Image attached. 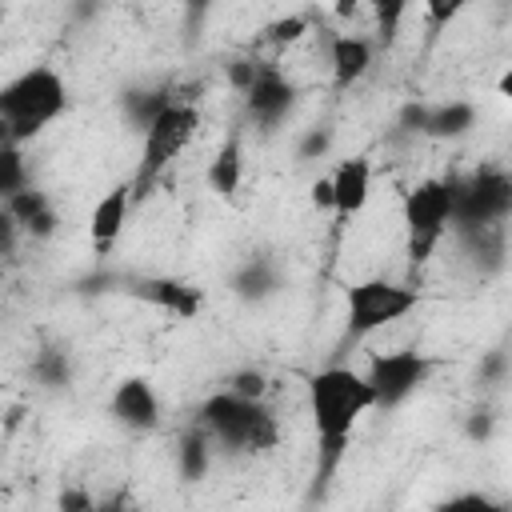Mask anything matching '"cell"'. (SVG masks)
Listing matches in <instances>:
<instances>
[{
  "label": "cell",
  "mask_w": 512,
  "mask_h": 512,
  "mask_svg": "<svg viewBox=\"0 0 512 512\" xmlns=\"http://www.w3.org/2000/svg\"><path fill=\"white\" fill-rule=\"evenodd\" d=\"M512 212V180L504 168H480L468 180H452V232H476L504 224Z\"/></svg>",
  "instance_id": "52a82bcc"
},
{
  "label": "cell",
  "mask_w": 512,
  "mask_h": 512,
  "mask_svg": "<svg viewBox=\"0 0 512 512\" xmlns=\"http://www.w3.org/2000/svg\"><path fill=\"white\" fill-rule=\"evenodd\" d=\"M108 408H112V416H116L128 432H152V428L160 424V396H156V388H152L148 380H140V376L120 380L116 392H112V400H108Z\"/></svg>",
  "instance_id": "4fadbf2b"
},
{
  "label": "cell",
  "mask_w": 512,
  "mask_h": 512,
  "mask_svg": "<svg viewBox=\"0 0 512 512\" xmlns=\"http://www.w3.org/2000/svg\"><path fill=\"white\" fill-rule=\"evenodd\" d=\"M140 296L156 308L176 312V316H196L200 312V292L180 284V280H148V284H140Z\"/></svg>",
  "instance_id": "2e32d148"
},
{
  "label": "cell",
  "mask_w": 512,
  "mask_h": 512,
  "mask_svg": "<svg viewBox=\"0 0 512 512\" xmlns=\"http://www.w3.org/2000/svg\"><path fill=\"white\" fill-rule=\"evenodd\" d=\"M204 180L216 196H236L240 192V180H244V140H240V132L224 136V144L216 148V156L204 168Z\"/></svg>",
  "instance_id": "9a60e30c"
},
{
  "label": "cell",
  "mask_w": 512,
  "mask_h": 512,
  "mask_svg": "<svg viewBox=\"0 0 512 512\" xmlns=\"http://www.w3.org/2000/svg\"><path fill=\"white\" fill-rule=\"evenodd\" d=\"M408 8H412V0H368L372 24H376V40L384 48H392L400 40V28L408 20Z\"/></svg>",
  "instance_id": "ac0fdd59"
},
{
  "label": "cell",
  "mask_w": 512,
  "mask_h": 512,
  "mask_svg": "<svg viewBox=\"0 0 512 512\" xmlns=\"http://www.w3.org/2000/svg\"><path fill=\"white\" fill-rule=\"evenodd\" d=\"M208 4H212V0H188V8H192V16H196V20L208 12Z\"/></svg>",
  "instance_id": "83f0119b"
},
{
  "label": "cell",
  "mask_w": 512,
  "mask_h": 512,
  "mask_svg": "<svg viewBox=\"0 0 512 512\" xmlns=\"http://www.w3.org/2000/svg\"><path fill=\"white\" fill-rule=\"evenodd\" d=\"M24 232H20V224L12 220V212L0 204V256H8L12 248H16V240H20Z\"/></svg>",
  "instance_id": "d4e9b609"
},
{
  "label": "cell",
  "mask_w": 512,
  "mask_h": 512,
  "mask_svg": "<svg viewBox=\"0 0 512 512\" xmlns=\"http://www.w3.org/2000/svg\"><path fill=\"white\" fill-rule=\"evenodd\" d=\"M296 108V84L276 68V64H260L256 76L244 88V112L252 124H260L264 132L280 128Z\"/></svg>",
  "instance_id": "9c48e42d"
},
{
  "label": "cell",
  "mask_w": 512,
  "mask_h": 512,
  "mask_svg": "<svg viewBox=\"0 0 512 512\" xmlns=\"http://www.w3.org/2000/svg\"><path fill=\"white\" fill-rule=\"evenodd\" d=\"M28 188V160L20 144H0V200Z\"/></svg>",
  "instance_id": "ffe728a7"
},
{
  "label": "cell",
  "mask_w": 512,
  "mask_h": 512,
  "mask_svg": "<svg viewBox=\"0 0 512 512\" xmlns=\"http://www.w3.org/2000/svg\"><path fill=\"white\" fill-rule=\"evenodd\" d=\"M68 108V84L56 68L32 64L0 84V144H28Z\"/></svg>",
  "instance_id": "7a4b0ae2"
},
{
  "label": "cell",
  "mask_w": 512,
  "mask_h": 512,
  "mask_svg": "<svg viewBox=\"0 0 512 512\" xmlns=\"http://www.w3.org/2000/svg\"><path fill=\"white\" fill-rule=\"evenodd\" d=\"M320 152H328V132H308L304 136V144H300V160H312V156H320Z\"/></svg>",
  "instance_id": "484cf974"
},
{
  "label": "cell",
  "mask_w": 512,
  "mask_h": 512,
  "mask_svg": "<svg viewBox=\"0 0 512 512\" xmlns=\"http://www.w3.org/2000/svg\"><path fill=\"white\" fill-rule=\"evenodd\" d=\"M308 24H304V16H288V20H280V24H272V32H268V40L272 44H292L300 32H304Z\"/></svg>",
  "instance_id": "cb8c5ba5"
},
{
  "label": "cell",
  "mask_w": 512,
  "mask_h": 512,
  "mask_svg": "<svg viewBox=\"0 0 512 512\" xmlns=\"http://www.w3.org/2000/svg\"><path fill=\"white\" fill-rule=\"evenodd\" d=\"M216 448L232 456H256L280 444V420L264 400L236 396L232 388L212 392L200 404V424H196Z\"/></svg>",
  "instance_id": "3957f363"
},
{
  "label": "cell",
  "mask_w": 512,
  "mask_h": 512,
  "mask_svg": "<svg viewBox=\"0 0 512 512\" xmlns=\"http://www.w3.org/2000/svg\"><path fill=\"white\" fill-rule=\"evenodd\" d=\"M432 376V360L416 348H392L376 352L364 368V380L372 388V408H400L408 396H416Z\"/></svg>",
  "instance_id": "ba28073f"
},
{
  "label": "cell",
  "mask_w": 512,
  "mask_h": 512,
  "mask_svg": "<svg viewBox=\"0 0 512 512\" xmlns=\"http://www.w3.org/2000/svg\"><path fill=\"white\" fill-rule=\"evenodd\" d=\"M420 308V292L412 284H392V280H360L344 292V324L352 340H364L396 320H404L408 312Z\"/></svg>",
  "instance_id": "8992f818"
},
{
  "label": "cell",
  "mask_w": 512,
  "mask_h": 512,
  "mask_svg": "<svg viewBox=\"0 0 512 512\" xmlns=\"http://www.w3.org/2000/svg\"><path fill=\"white\" fill-rule=\"evenodd\" d=\"M136 196H132V184H112L88 212V240L96 248V256H108L116 248V240L124 236V224H128V212H132Z\"/></svg>",
  "instance_id": "7c38bea8"
},
{
  "label": "cell",
  "mask_w": 512,
  "mask_h": 512,
  "mask_svg": "<svg viewBox=\"0 0 512 512\" xmlns=\"http://www.w3.org/2000/svg\"><path fill=\"white\" fill-rule=\"evenodd\" d=\"M364 412H372V388H368L364 372H356L348 364H328L308 380V416H312V432H316V448H320L316 480L336 476Z\"/></svg>",
  "instance_id": "6da1fadb"
},
{
  "label": "cell",
  "mask_w": 512,
  "mask_h": 512,
  "mask_svg": "<svg viewBox=\"0 0 512 512\" xmlns=\"http://www.w3.org/2000/svg\"><path fill=\"white\" fill-rule=\"evenodd\" d=\"M424 4V24H428V36H440L448 32L476 0H420Z\"/></svg>",
  "instance_id": "44dd1931"
},
{
  "label": "cell",
  "mask_w": 512,
  "mask_h": 512,
  "mask_svg": "<svg viewBox=\"0 0 512 512\" xmlns=\"http://www.w3.org/2000/svg\"><path fill=\"white\" fill-rule=\"evenodd\" d=\"M268 284H272V272L256 260V264H248V272L236 280V288L244 292V296H260V292H268Z\"/></svg>",
  "instance_id": "7402d4cb"
},
{
  "label": "cell",
  "mask_w": 512,
  "mask_h": 512,
  "mask_svg": "<svg viewBox=\"0 0 512 512\" xmlns=\"http://www.w3.org/2000/svg\"><path fill=\"white\" fill-rule=\"evenodd\" d=\"M176 460H180V476H184V480H200V476L208 472V460H212V440H208L200 428H192V432L180 440Z\"/></svg>",
  "instance_id": "d6986e66"
},
{
  "label": "cell",
  "mask_w": 512,
  "mask_h": 512,
  "mask_svg": "<svg viewBox=\"0 0 512 512\" xmlns=\"http://www.w3.org/2000/svg\"><path fill=\"white\" fill-rule=\"evenodd\" d=\"M376 64V44L360 32H336L328 40V76H332V88L336 92H348L356 88Z\"/></svg>",
  "instance_id": "8fae6325"
},
{
  "label": "cell",
  "mask_w": 512,
  "mask_h": 512,
  "mask_svg": "<svg viewBox=\"0 0 512 512\" xmlns=\"http://www.w3.org/2000/svg\"><path fill=\"white\" fill-rule=\"evenodd\" d=\"M328 188H332V216L340 224L356 220L372 200V160L368 156H344L332 168Z\"/></svg>",
  "instance_id": "30bf717a"
},
{
  "label": "cell",
  "mask_w": 512,
  "mask_h": 512,
  "mask_svg": "<svg viewBox=\"0 0 512 512\" xmlns=\"http://www.w3.org/2000/svg\"><path fill=\"white\" fill-rule=\"evenodd\" d=\"M228 388L236 392V396H248V400H264V372H236L232 380H228Z\"/></svg>",
  "instance_id": "603a6c76"
},
{
  "label": "cell",
  "mask_w": 512,
  "mask_h": 512,
  "mask_svg": "<svg viewBox=\"0 0 512 512\" xmlns=\"http://www.w3.org/2000/svg\"><path fill=\"white\" fill-rule=\"evenodd\" d=\"M352 8H356V0H340V4H336V12H340V16H348Z\"/></svg>",
  "instance_id": "f1b7e54d"
},
{
  "label": "cell",
  "mask_w": 512,
  "mask_h": 512,
  "mask_svg": "<svg viewBox=\"0 0 512 512\" xmlns=\"http://www.w3.org/2000/svg\"><path fill=\"white\" fill-rule=\"evenodd\" d=\"M8 212H12V220L20 224V232H28V236H52L56 232V208H52V200L40 192V188H20V192H12L8 200H0Z\"/></svg>",
  "instance_id": "5bb4252c"
},
{
  "label": "cell",
  "mask_w": 512,
  "mask_h": 512,
  "mask_svg": "<svg viewBox=\"0 0 512 512\" xmlns=\"http://www.w3.org/2000/svg\"><path fill=\"white\" fill-rule=\"evenodd\" d=\"M140 132H144V140H140V164H136V176L128 180L136 200H144L160 184V176L176 164V156L196 140V132H200V108L188 104V100H164L160 112Z\"/></svg>",
  "instance_id": "277c9868"
},
{
  "label": "cell",
  "mask_w": 512,
  "mask_h": 512,
  "mask_svg": "<svg viewBox=\"0 0 512 512\" xmlns=\"http://www.w3.org/2000/svg\"><path fill=\"white\" fill-rule=\"evenodd\" d=\"M476 124V108L464 104V100H452V104H440V108H424V120H420V132L428 136H464L468 128Z\"/></svg>",
  "instance_id": "e0dca14e"
},
{
  "label": "cell",
  "mask_w": 512,
  "mask_h": 512,
  "mask_svg": "<svg viewBox=\"0 0 512 512\" xmlns=\"http://www.w3.org/2000/svg\"><path fill=\"white\" fill-rule=\"evenodd\" d=\"M312 204L324 208V212H332V188H328V176H320V180L312 184Z\"/></svg>",
  "instance_id": "4316f807"
},
{
  "label": "cell",
  "mask_w": 512,
  "mask_h": 512,
  "mask_svg": "<svg viewBox=\"0 0 512 512\" xmlns=\"http://www.w3.org/2000/svg\"><path fill=\"white\" fill-rule=\"evenodd\" d=\"M404 252L412 268H424L452 232V176H424L400 200Z\"/></svg>",
  "instance_id": "5b68a950"
}]
</instances>
